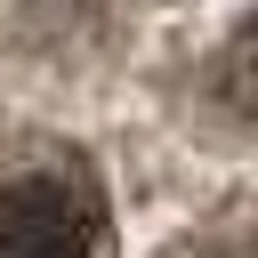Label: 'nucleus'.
<instances>
[{"label": "nucleus", "instance_id": "1", "mask_svg": "<svg viewBox=\"0 0 258 258\" xmlns=\"http://www.w3.org/2000/svg\"><path fill=\"white\" fill-rule=\"evenodd\" d=\"M0 258H97V202L81 177H16L0 185Z\"/></svg>", "mask_w": 258, "mask_h": 258}, {"label": "nucleus", "instance_id": "2", "mask_svg": "<svg viewBox=\"0 0 258 258\" xmlns=\"http://www.w3.org/2000/svg\"><path fill=\"white\" fill-rule=\"evenodd\" d=\"M218 105L234 121H258V16H242L234 40L218 48Z\"/></svg>", "mask_w": 258, "mask_h": 258}]
</instances>
